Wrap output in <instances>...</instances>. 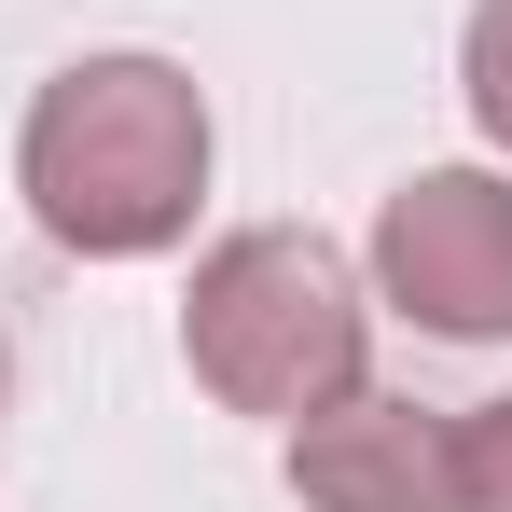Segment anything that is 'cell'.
Returning <instances> with one entry per match:
<instances>
[{"label": "cell", "mask_w": 512, "mask_h": 512, "mask_svg": "<svg viewBox=\"0 0 512 512\" xmlns=\"http://www.w3.org/2000/svg\"><path fill=\"white\" fill-rule=\"evenodd\" d=\"M14 167H28V208H42L56 250L139 263V250H167L194 222V194H208V97L167 56H84V70H56L28 97Z\"/></svg>", "instance_id": "6da1fadb"}, {"label": "cell", "mask_w": 512, "mask_h": 512, "mask_svg": "<svg viewBox=\"0 0 512 512\" xmlns=\"http://www.w3.org/2000/svg\"><path fill=\"white\" fill-rule=\"evenodd\" d=\"M180 346H194V374L236 402V416H319L360 388V291H346V263L319 236H291V222H250V236H222V250L194 263V305H180Z\"/></svg>", "instance_id": "7a4b0ae2"}, {"label": "cell", "mask_w": 512, "mask_h": 512, "mask_svg": "<svg viewBox=\"0 0 512 512\" xmlns=\"http://www.w3.org/2000/svg\"><path fill=\"white\" fill-rule=\"evenodd\" d=\"M374 277L388 305L443 346H499L512 333V180L485 167H429L374 208Z\"/></svg>", "instance_id": "3957f363"}, {"label": "cell", "mask_w": 512, "mask_h": 512, "mask_svg": "<svg viewBox=\"0 0 512 512\" xmlns=\"http://www.w3.org/2000/svg\"><path fill=\"white\" fill-rule=\"evenodd\" d=\"M291 485H305V512H457L443 416L374 402V388H346V402H319L291 429Z\"/></svg>", "instance_id": "277c9868"}, {"label": "cell", "mask_w": 512, "mask_h": 512, "mask_svg": "<svg viewBox=\"0 0 512 512\" xmlns=\"http://www.w3.org/2000/svg\"><path fill=\"white\" fill-rule=\"evenodd\" d=\"M443 471H457V512H512V402L443 416Z\"/></svg>", "instance_id": "5b68a950"}, {"label": "cell", "mask_w": 512, "mask_h": 512, "mask_svg": "<svg viewBox=\"0 0 512 512\" xmlns=\"http://www.w3.org/2000/svg\"><path fill=\"white\" fill-rule=\"evenodd\" d=\"M471 125L512 153V0H485V14H471Z\"/></svg>", "instance_id": "8992f818"}]
</instances>
